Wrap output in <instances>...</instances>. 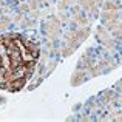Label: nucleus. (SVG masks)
Listing matches in <instances>:
<instances>
[{
    "label": "nucleus",
    "instance_id": "obj_5",
    "mask_svg": "<svg viewBox=\"0 0 122 122\" xmlns=\"http://www.w3.org/2000/svg\"><path fill=\"white\" fill-rule=\"evenodd\" d=\"M97 39L102 42V43H105V45H108V46H111L113 45V42L110 40V36L107 34V31L105 30H102V28H99L97 30Z\"/></svg>",
    "mask_w": 122,
    "mask_h": 122
},
{
    "label": "nucleus",
    "instance_id": "obj_2",
    "mask_svg": "<svg viewBox=\"0 0 122 122\" xmlns=\"http://www.w3.org/2000/svg\"><path fill=\"white\" fill-rule=\"evenodd\" d=\"M88 33H90L88 28H82V30H77V31H74V33H70L68 37H66V42H65V48L62 50L63 56H70V54L74 51V48L88 36Z\"/></svg>",
    "mask_w": 122,
    "mask_h": 122
},
{
    "label": "nucleus",
    "instance_id": "obj_1",
    "mask_svg": "<svg viewBox=\"0 0 122 122\" xmlns=\"http://www.w3.org/2000/svg\"><path fill=\"white\" fill-rule=\"evenodd\" d=\"M39 54V45L22 34L0 36V88L20 91L33 76Z\"/></svg>",
    "mask_w": 122,
    "mask_h": 122
},
{
    "label": "nucleus",
    "instance_id": "obj_7",
    "mask_svg": "<svg viewBox=\"0 0 122 122\" xmlns=\"http://www.w3.org/2000/svg\"><path fill=\"white\" fill-rule=\"evenodd\" d=\"M119 8V3L116 2V0H108V2H105V9H108V11H116V9Z\"/></svg>",
    "mask_w": 122,
    "mask_h": 122
},
{
    "label": "nucleus",
    "instance_id": "obj_10",
    "mask_svg": "<svg viewBox=\"0 0 122 122\" xmlns=\"http://www.w3.org/2000/svg\"><path fill=\"white\" fill-rule=\"evenodd\" d=\"M70 3H71V0H62V2H60V9H62V8H66Z\"/></svg>",
    "mask_w": 122,
    "mask_h": 122
},
{
    "label": "nucleus",
    "instance_id": "obj_3",
    "mask_svg": "<svg viewBox=\"0 0 122 122\" xmlns=\"http://www.w3.org/2000/svg\"><path fill=\"white\" fill-rule=\"evenodd\" d=\"M45 33H46L50 37H56L57 34H59V20H57V19H53V22L46 25Z\"/></svg>",
    "mask_w": 122,
    "mask_h": 122
},
{
    "label": "nucleus",
    "instance_id": "obj_11",
    "mask_svg": "<svg viewBox=\"0 0 122 122\" xmlns=\"http://www.w3.org/2000/svg\"><path fill=\"white\" fill-rule=\"evenodd\" d=\"M2 2H5V0H0V3H2Z\"/></svg>",
    "mask_w": 122,
    "mask_h": 122
},
{
    "label": "nucleus",
    "instance_id": "obj_8",
    "mask_svg": "<svg viewBox=\"0 0 122 122\" xmlns=\"http://www.w3.org/2000/svg\"><path fill=\"white\" fill-rule=\"evenodd\" d=\"M74 20L77 22V23H81V25H85L86 23V15L82 14V12H76L74 14Z\"/></svg>",
    "mask_w": 122,
    "mask_h": 122
},
{
    "label": "nucleus",
    "instance_id": "obj_4",
    "mask_svg": "<svg viewBox=\"0 0 122 122\" xmlns=\"http://www.w3.org/2000/svg\"><path fill=\"white\" fill-rule=\"evenodd\" d=\"M86 79V73L83 71H76L71 77V85H81V83Z\"/></svg>",
    "mask_w": 122,
    "mask_h": 122
},
{
    "label": "nucleus",
    "instance_id": "obj_6",
    "mask_svg": "<svg viewBox=\"0 0 122 122\" xmlns=\"http://www.w3.org/2000/svg\"><path fill=\"white\" fill-rule=\"evenodd\" d=\"M9 25H11V20H9L8 17H2L0 19V33L6 31L9 28Z\"/></svg>",
    "mask_w": 122,
    "mask_h": 122
},
{
    "label": "nucleus",
    "instance_id": "obj_9",
    "mask_svg": "<svg viewBox=\"0 0 122 122\" xmlns=\"http://www.w3.org/2000/svg\"><path fill=\"white\" fill-rule=\"evenodd\" d=\"M46 2H50V0H31L30 2V8L36 9V8H39L40 5H43V3H46Z\"/></svg>",
    "mask_w": 122,
    "mask_h": 122
}]
</instances>
